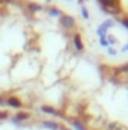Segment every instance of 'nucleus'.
I'll list each match as a JSON object with an SVG mask.
<instances>
[{"label":"nucleus","mask_w":128,"mask_h":130,"mask_svg":"<svg viewBox=\"0 0 128 130\" xmlns=\"http://www.w3.org/2000/svg\"><path fill=\"white\" fill-rule=\"evenodd\" d=\"M105 30H107V29H105V27H104V26H99V27H98V30H96V32H98V35H99V36H101V38H104V36H105Z\"/></svg>","instance_id":"9d476101"},{"label":"nucleus","mask_w":128,"mask_h":130,"mask_svg":"<svg viewBox=\"0 0 128 130\" xmlns=\"http://www.w3.org/2000/svg\"><path fill=\"white\" fill-rule=\"evenodd\" d=\"M29 9H30L32 12H35V11L41 9V6H39V5H36V3H30V5H29Z\"/></svg>","instance_id":"ddd939ff"},{"label":"nucleus","mask_w":128,"mask_h":130,"mask_svg":"<svg viewBox=\"0 0 128 130\" xmlns=\"http://www.w3.org/2000/svg\"><path fill=\"white\" fill-rule=\"evenodd\" d=\"M81 15H83V17H84V18H86V20H88V18H89V12H88V9H86V8H84V6H83V8H81Z\"/></svg>","instance_id":"4468645a"},{"label":"nucleus","mask_w":128,"mask_h":130,"mask_svg":"<svg viewBox=\"0 0 128 130\" xmlns=\"http://www.w3.org/2000/svg\"><path fill=\"white\" fill-rule=\"evenodd\" d=\"M107 14H112V15H116V14H119V8L118 6H115V8H110V9H104Z\"/></svg>","instance_id":"1a4fd4ad"},{"label":"nucleus","mask_w":128,"mask_h":130,"mask_svg":"<svg viewBox=\"0 0 128 130\" xmlns=\"http://www.w3.org/2000/svg\"><path fill=\"white\" fill-rule=\"evenodd\" d=\"M109 129H110V130H119V127H118V124H115V123H113V124H110V126H109Z\"/></svg>","instance_id":"a211bd4d"},{"label":"nucleus","mask_w":128,"mask_h":130,"mask_svg":"<svg viewBox=\"0 0 128 130\" xmlns=\"http://www.w3.org/2000/svg\"><path fill=\"white\" fill-rule=\"evenodd\" d=\"M109 53H110V55H116V52H115V50H112V48H109Z\"/></svg>","instance_id":"6ab92c4d"},{"label":"nucleus","mask_w":128,"mask_h":130,"mask_svg":"<svg viewBox=\"0 0 128 130\" xmlns=\"http://www.w3.org/2000/svg\"><path fill=\"white\" fill-rule=\"evenodd\" d=\"M0 104H3V100H2V98H0Z\"/></svg>","instance_id":"4be33fe9"},{"label":"nucleus","mask_w":128,"mask_h":130,"mask_svg":"<svg viewBox=\"0 0 128 130\" xmlns=\"http://www.w3.org/2000/svg\"><path fill=\"white\" fill-rule=\"evenodd\" d=\"M99 3L102 5V9H110V8H115L116 6V2L115 0H99Z\"/></svg>","instance_id":"7ed1b4c3"},{"label":"nucleus","mask_w":128,"mask_h":130,"mask_svg":"<svg viewBox=\"0 0 128 130\" xmlns=\"http://www.w3.org/2000/svg\"><path fill=\"white\" fill-rule=\"evenodd\" d=\"M60 23H62V26L66 27V29H72V27H74V24H75L74 18H72V17H69V15H62V17H60Z\"/></svg>","instance_id":"f257e3e1"},{"label":"nucleus","mask_w":128,"mask_h":130,"mask_svg":"<svg viewBox=\"0 0 128 130\" xmlns=\"http://www.w3.org/2000/svg\"><path fill=\"white\" fill-rule=\"evenodd\" d=\"M101 45H102V47H107V45H109V41H107L105 38H101Z\"/></svg>","instance_id":"f3484780"},{"label":"nucleus","mask_w":128,"mask_h":130,"mask_svg":"<svg viewBox=\"0 0 128 130\" xmlns=\"http://www.w3.org/2000/svg\"><path fill=\"white\" fill-rule=\"evenodd\" d=\"M8 104H9V106H12V107H20V106H21L20 100H18V98H14V97L8 100Z\"/></svg>","instance_id":"39448f33"},{"label":"nucleus","mask_w":128,"mask_h":130,"mask_svg":"<svg viewBox=\"0 0 128 130\" xmlns=\"http://www.w3.org/2000/svg\"><path fill=\"white\" fill-rule=\"evenodd\" d=\"M44 126H47L48 129H57V124L56 123H51V121H45Z\"/></svg>","instance_id":"f8f14e48"},{"label":"nucleus","mask_w":128,"mask_h":130,"mask_svg":"<svg viewBox=\"0 0 128 130\" xmlns=\"http://www.w3.org/2000/svg\"><path fill=\"white\" fill-rule=\"evenodd\" d=\"M101 26H104V27L107 29V27H110V26H113V21H105V23H102Z\"/></svg>","instance_id":"dca6fc26"},{"label":"nucleus","mask_w":128,"mask_h":130,"mask_svg":"<svg viewBox=\"0 0 128 130\" xmlns=\"http://www.w3.org/2000/svg\"><path fill=\"white\" fill-rule=\"evenodd\" d=\"M41 109H42L44 112H47V113H51V115H60L56 109H53V107H50V106H42Z\"/></svg>","instance_id":"20e7f679"},{"label":"nucleus","mask_w":128,"mask_h":130,"mask_svg":"<svg viewBox=\"0 0 128 130\" xmlns=\"http://www.w3.org/2000/svg\"><path fill=\"white\" fill-rule=\"evenodd\" d=\"M27 117H29L27 113H24V112H20V113H18V115L14 118V121H23V120H27Z\"/></svg>","instance_id":"0eeeda50"},{"label":"nucleus","mask_w":128,"mask_h":130,"mask_svg":"<svg viewBox=\"0 0 128 130\" xmlns=\"http://www.w3.org/2000/svg\"><path fill=\"white\" fill-rule=\"evenodd\" d=\"M124 50H128V44L125 45V47H124Z\"/></svg>","instance_id":"412c9836"},{"label":"nucleus","mask_w":128,"mask_h":130,"mask_svg":"<svg viewBox=\"0 0 128 130\" xmlns=\"http://www.w3.org/2000/svg\"><path fill=\"white\" fill-rule=\"evenodd\" d=\"M119 23L124 24L125 27H128V18H119Z\"/></svg>","instance_id":"2eb2a0df"},{"label":"nucleus","mask_w":128,"mask_h":130,"mask_svg":"<svg viewBox=\"0 0 128 130\" xmlns=\"http://www.w3.org/2000/svg\"><path fill=\"white\" fill-rule=\"evenodd\" d=\"M127 71H128V64H125V65H121V67L115 68V73H127Z\"/></svg>","instance_id":"6e6552de"},{"label":"nucleus","mask_w":128,"mask_h":130,"mask_svg":"<svg viewBox=\"0 0 128 130\" xmlns=\"http://www.w3.org/2000/svg\"><path fill=\"white\" fill-rule=\"evenodd\" d=\"M0 118H6V113H0Z\"/></svg>","instance_id":"aec40b11"},{"label":"nucleus","mask_w":128,"mask_h":130,"mask_svg":"<svg viewBox=\"0 0 128 130\" xmlns=\"http://www.w3.org/2000/svg\"><path fill=\"white\" fill-rule=\"evenodd\" d=\"M72 124H74V127H75L77 130H84V127H83V124H81L80 121H75V120H74V121H72Z\"/></svg>","instance_id":"9b49d317"},{"label":"nucleus","mask_w":128,"mask_h":130,"mask_svg":"<svg viewBox=\"0 0 128 130\" xmlns=\"http://www.w3.org/2000/svg\"><path fill=\"white\" fill-rule=\"evenodd\" d=\"M74 45H75V48H77L78 52H81V50L84 48V47H83V42H81V38H80L78 33L74 35Z\"/></svg>","instance_id":"f03ea898"},{"label":"nucleus","mask_w":128,"mask_h":130,"mask_svg":"<svg viewBox=\"0 0 128 130\" xmlns=\"http://www.w3.org/2000/svg\"><path fill=\"white\" fill-rule=\"evenodd\" d=\"M48 12H50V15H54V17H62V12H60L59 9H56V8H50V9H48Z\"/></svg>","instance_id":"423d86ee"}]
</instances>
